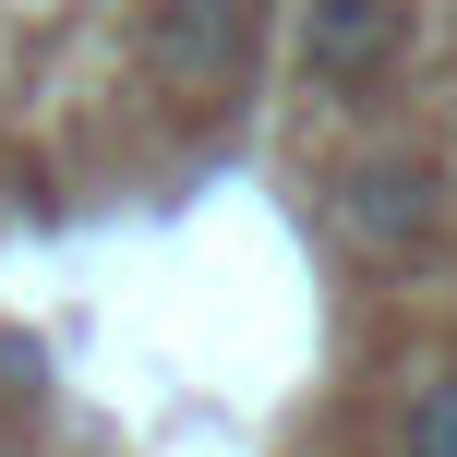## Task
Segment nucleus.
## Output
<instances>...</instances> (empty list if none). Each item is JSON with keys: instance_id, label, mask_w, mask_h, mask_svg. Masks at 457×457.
<instances>
[{"instance_id": "f257e3e1", "label": "nucleus", "mask_w": 457, "mask_h": 457, "mask_svg": "<svg viewBox=\"0 0 457 457\" xmlns=\"http://www.w3.org/2000/svg\"><path fill=\"white\" fill-rule=\"evenodd\" d=\"M434 217H445V181H434V157H361L337 181V228L361 253H410V241H434Z\"/></svg>"}, {"instance_id": "f03ea898", "label": "nucleus", "mask_w": 457, "mask_h": 457, "mask_svg": "<svg viewBox=\"0 0 457 457\" xmlns=\"http://www.w3.org/2000/svg\"><path fill=\"white\" fill-rule=\"evenodd\" d=\"M253 61V0H157V72L181 96H228Z\"/></svg>"}, {"instance_id": "7ed1b4c3", "label": "nucleus", "mask_w": 457, "mask_h": 457, "mask_svg": "<svg viewBox=\"0 0 457 457\" xmlns=\"http://www.w3.org/2000/svg\"><path fill=\"white\" fill-rule=\"evenodd\" d=\"M397 37H410V0H301V72L337 96L373 85L397 61Z\"/></svg>"}, {"instance_id": "20e7f679", "label": "nucleus", "mask_w": 457, "mask_h": 457, "mask_svg": "<svg viewBox=\"0 0 457 457\" xmlns=\"http://www.w3.org/2000/svg\"><path fill=\"white\" fill-rule=\"evenodd\" d=\"M397 457H457V373L410 397V421H397Z\"/></svg>"}]
</instances>
